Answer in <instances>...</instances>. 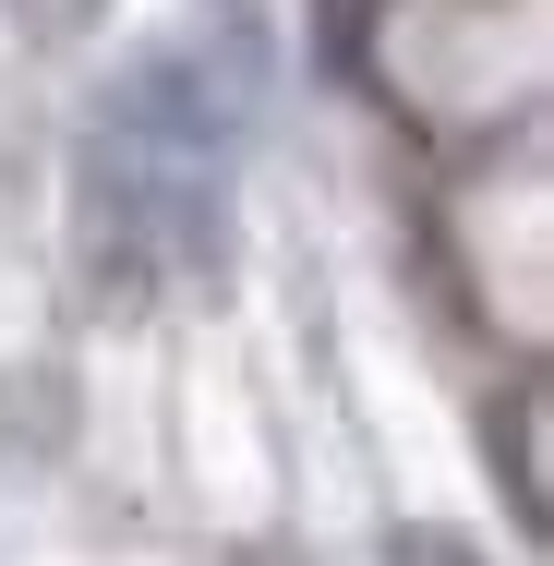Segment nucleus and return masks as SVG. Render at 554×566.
<instances>
[{"label": "nucleus", "instance_id": "f257e3e1", "mask_svg": "<svg viewBox=\"0 0 554 566\" xmlns=\"http://www.w3.org/2000/svg\"><path fill=\"white\" fill-rule=\"evenodd\" d=\"M386 566H482L458 531H435V518H410V531H386Z\"/></svg>", "mask_w": 554, "mask_h": 566}, {"label": "nucleus", "instance_id": "f03ea898", "mask_svg": "<svg viewBox=\"0 0 554 566\" xmlns=\"http://www.w3.org/2000/svg\"><path fill=\"white\" fill-rule=\"evenodd\" d=\"M24 24L61 49V36H85V24H97V0H24Z\"/></svg>", "mask_w": 554, "mask_h": 566}]
</instances>
